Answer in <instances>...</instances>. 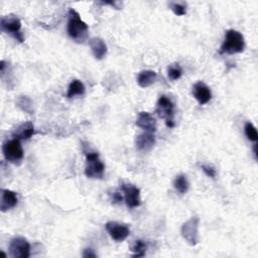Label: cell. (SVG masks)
<instances>
[{"label": "cell", "instance_id": "cell-1", "mask_svg": "<svg viewBox=\"0 0 258 258\" xmlns=\"http://www.w3.org/2000/svg\"><path fill=\"white\" fill-rule=\"evenodd\" d=\"M68 16L67 31L69 36L77 44H83L88 38L89 27L87 23L82 20L80 14L74 8H70Z\"/></svg>", "mask_w": 258, "mask_h": 258}, {"label": "cell", "instance_id": "cell-2", "mask_svg": "<svg viewBox=\"0 0 258 258\" xmlns=\"http://www.w3.org/2000/svg\"><path fill=\"white\" fill-rule=\"evenodd\" d=\"M245 49L244 36L241 32L235 29H228L225 33V40L220 48L219 54L234 55L240 54Z\"/></svg>", "mask_w": 258, "mask_h": 258}, {"label": "cell", "instance_id": "cell-3", "mask_svg": "<svg viewBox=\"0 0 258 258\" xmlns=\"http://www.w3.org/2000/svg\"><path fill=\"white\" fill-rule=\"evenodd\" d=\"M84 154L86 157L85 174L88 178H102L105 172V165L99 158L97 152L86 150L84 147Z\"/></svg>", "mask_w": 258, "mask_h": 258}, {"label": "cell", "instance_id": "cell-4", "mask_svg": "<svg viewBox=\"0 0 258 258\" xmlns=\"http://www.w3.org/2000/svg\"><path fill=\"white\" fill-rule=\"evenodd\" d=\"M0 26H1L2 31L11 35L18 43L22 44L24 42V36L21 32V21L16 15L8 14L2 16Z\"/></svg>", "mask_w": 258, "mask_h": 258}, {"label": "cell", "instance_id": "cell-5", "mask_svg": "<svg viewBox=\"0 0 258 258\" xmlns=\"http://www.w3.org/2000/svg\"><path fill=\"white\" fill-rule=\"evenodd\" d=\"M156 113L160 118L166 120V124L170 128H173L175 126L174 123V104L173 102L167 96L163 95L159 98L156 108Z\"/></svg>", "mask_w": 258, "mask_h": 258}, {"label": "cell", "instance_id": "cell-6", "mask_svg": "<svg viewBox=\"0 0 258 258\" xmlns=\"http://www.w3.org/2000/svg\"><path fill=\"white\" fill-rule=\"evenodd\" d=\"M2 152L4 159L13 165H19L23 160V149L20 140L17 138L5 141L2 146Z\"/></svg>", "mask_w": 258, "mask_h": 258}, {"label": "cell", "instance_id": "cell-7", "mask_svg": "<svg viewBox=\"0 0 258 258\" xmlns=\"http://www.w3.org/2000/svg\"><path fill=\"white\" fill-rule=\"evenodd\" d=\"M199 226L200 218L198 216L192 217L181 225V236L191 246H196L199 243Z\"/></svg>", "mask_w": 258, "mask_h": 258}, {"label": "cell", "instance_id": "cell-8", "mask_svg": "<svg viewBox=\"0 0 258 258\" xmlns=\"http://www.w3.org/2000/svg\"><path fill=\"white\" fill-rule=\"evenodd\" d=\"M8 251L12 258H28L30 256V244L24 237H14L10 240Z\"/></svg>", "mask_w": 258, "mask_h": 258}, {"label": "cell", "instance_id": "cell-9", "mask_svg": "<svg viewBox=\"0 0 258 258\" xmlns=\"http://www.w3.org/2000/svg\"><path fill=\"white\" fill-rule=\"evenodd\" d=\"M105 228L110 237L116 242H122L130 235V229L128 225L116 222V221H111V222L106 223Z\"/></svg>", "mask_w": 258, "mask_h": 258}, {"label": "cell", "instance_id": "cell-10", "mask_svg": "<svg viewBox=\"0 0 258 258\" xmlns=\"http://www.w3.org/2000/svg\"><path fill=\"white\" fill-rule=\"evenodd\" d=\"M121 190L124 194V200L126 206L129 209H134L140 206L141 199H140V190L127 182H121Z\"/></svg>", "mask_w": 258, "mask_h": 258}, {"label": "cell", "instance_id": "cell-11", "mask_svg": "<svg viewBox=\"0 0 258 258\" xmlns=\"http://www.w3.org/2000/svg\"><path fill=\"white\" fill-rule=\"evenodd\" d=\"M193 96L200 105H205L212 99V91L204 82H197L193 86Z\"/></svg>", "mask_w": 258, "mask_h": 258}, {"label": "cell", "instance_id": "cell-12", "mask_svg": "<svg viewBox=\"0 0 258 258\" xmlns=\"http://www.w3.org/2000/svg\"><path fill=\"white\" fill-rule=\"evenodd\" d=\"M136 126L145 130V132L154 133L157 131V121L155 117L149 112H140L135 122Z\"/></svg>", "mask_w": 258, "mask_h": 258}, {"label": "cell", "instance_id": "cell-13", "mask_svg": "<svg viewBox=\"0 0 258 258\" xmlns=\"http://www.w3.org/2000/svg\"><path fill=\"white\" fill-rule=\"evenodd\" d=\"M17 202H18V198H17L16 193H14L10 190H6V189L1 190L0 210H1L2 213H5L8 210L14 208L17 205Z\"/></svg>", "mask_w": 258, "mask_h": 258}, {"label": "cell", "instance_id": "cell-14", "mask_svg": "<svg viewBox=\"0 0 258 258\" xmlns=\"http://www.w3.org/2000/svg\"><path fill=\"white\" fill-rule=\"evenodd\" d=\"M156 143V136L154 133L144 132L139 134L135 139V144L137 150L140 152L151 151Z\"/></svg>", "mask_w": 258, "mask_h": 258}, {"label": "cell", "instance_id": "cell-15", "mask_svg": "<svg viewBox=\"0 0 258 258\" xmlns=\"http://www.w3.org/2000/svg\"><path fill=\"white\" fill-rule=\"evenodd\" d=\"M89 46L93 53V56L97 60H102L107 54V45L101 38H92L89 41Z\"/></svg>", "mask_w": 258, "mask_h": 258}, {"label": "cell", "instance_id": "cell-16", "mask_svg": "<svg viewBox=\"0 0 258 258\" xmlns=\"http://www.w3.org/2000/svg\"><path fill=\"white\" fill-rule=\"evenodd\" d=\"M34 134H35V129H34V125L31 122H24V123L18 125L12 133L13 137L17 138L19 140L29 139Z\"/></svg>", "mask_w": 258, "mask_h": 258}, {"label": "cell", "instance_id": "cell-17", "mask_svg": "<svg viewBox=\"0 0 258 258\" xmlns=\"http://www.w3.org/2000/svg\"><path fill=\"white\" fill-rule=\"evenodd\" d=\"M157 77V73L153 70L141 71L137 76V84L141 88H147L156 82Z\"/></svg>", "mask_w": 258, "mask_h": 258}, {"label": "cell", "instance_id": "cell-18", "mask_svg": "<svg viewBox=\"0 0 258 258\" xmlns=\"http://www.w3.org/2000/svg\"><path fill=\"white\" fill-rule=\"evenodd\" d=\"M173 188L180 195L187 194L189 191V188H190V183L187 178V175H185V174L176 175L173 180Z\"/></svg>", "mask_w": 258, "mask_h": 258}, {"label": "cell", "instance_id": "cell-19", "mask_svg": "<svg viewBox=\"0 0 258 258\" xmlns=\"http://www.w3.org/2000/svg\"><path fill=\"white\" fill-rule=\"evenodd\" d=\"M85 94V86L84 84L78 80V79H75L73 80L71 82V84L69 85V88H68V92H67V97L69 99L71 98H74L76 96H82Z\"/></svg>", "mask_w": 258, "mask_h": 258}, {"label": "cell", "instance_id": "cell-20", "mask_svg": "<svg viewBox=\"0 0 258 258\" xmlns=\"http://www.w3.org/2000/svg\"><path fill=\"white\" fill-rule=\"evenodd\" d=\"M16 106L27 114L33 113V103L27 96H19L16 100Z\"/></svg>", "mask_w": 258, "mask_h": 258}, {"label": "cell", "instance_id": "cell-21", "mask_svg": "<svg viewBox=\"0 0 258 258\" xmlns=\"http://www.w3.org/2000/svg\"><path fill=\"white\" fill-rule=\"evenodd\" d=\"M147 250V244L143 240H136L131 247L133 257H143Z\"/></svg>", "mask_w": 258, "mask_h": 258}, {"label": "cell", "instance_id": "cell-22", "mask_svg": "<svg viewBox=\"0 0 258 258\" xmlns=\"http://www.w3.org/2000/svg\"><path fill=\"white\" fill-rule=\"evenodd\" d=\"M182 75V69L178 64H173L171 65L168 69V76L170 80L172 81H176L178 80Z\"/></svg>", "mask_w": 258, "mask_h": 258}, {"label": "cell", "instance_id": "cell-23", "mask_svg": "<svg viewBox=\"0 0 258 258\" xmlns=\"http://www.w3.org/2000/svg\"><path fill=\"white\" fill-rule=\"evenodd\" d=\"M244 133L247 137L248 140L253 141V142H257L258 140V133L256 130V127L251 123V122H247L244 126Z\"/></svg>", "mask_w": 258, "mask_h": 258}, {"label": "cell", "instance_id": "cell-24", "mask_svg": "<svg viewBox=\"0 0 258 258\" xmlns=\"http://www.w3.org/2000/svg\"><path fill=\"white\" fill-rule=\"evenodd\" d=\"M171 8L173 11V13L177 16H183L187 14V6L185 4L172 2L171 3Z\"/></svg>", "mask_w": 258, "mask_h": 258}, {"label": "cell", "instance_id": "cell-25", "mask_svg": "<svg viewBox=\"0 0 258 258\" xmlns=\"http://www.w3.org/2000/svg\"><path fill=\"white\" fill-rule=\"evenodd\" d=\"M201 170L205 172V174L211 178H216L217 176V172L215 170L214 167L210 166V165H201L200 166Z\"/></svg>", "mask_w": 258, "mask_h": 258}, {"label": "cell", "instance_id": "cell-26", "mask_svg": "<svg viewBox=\"0 0 258 258\" xmlns=\"http://www.w3.org/2000/svg\"><path fill=\"white\" fill-rule=\"evenodd\" d=\"M83 257H85V258H90V257H97V254L94 252V250L93 249H91V248H86L85 250H84V252H83Z\"/></svg>", "mask_w": 258, "mask_h": 258}, {"label": "cell", "instance_id": "cell-27", "mask_svg": "<svg viewBox=\"0 0 258 258\" xmlns=\"http://www.w3.org/2000/svg\"><path fill=\"white\" fill-rule=\"evenodd\" d=\"M122 200H123V197L121 196L120 193H118V192L113 193V195H112V202L114 204H120L122 202Z\"/></svg>", "mask_w": 258, "mask_h": 258}, {"label": "cell", "instance_id": "cell-28", "mask_svg": "<svg viewBox=\"0 0 258 258\" xmlns=\"http://www.w3.org/2000/svg\"><path fill=\"white\" fill-rule=\"evenodd\" d=\"M253 153H254V156H255V159L257 160V144L255 143L254 144V147H253Z\"/></svg>", "mask_w": 258, "mask_h": 258}]
</instances>
